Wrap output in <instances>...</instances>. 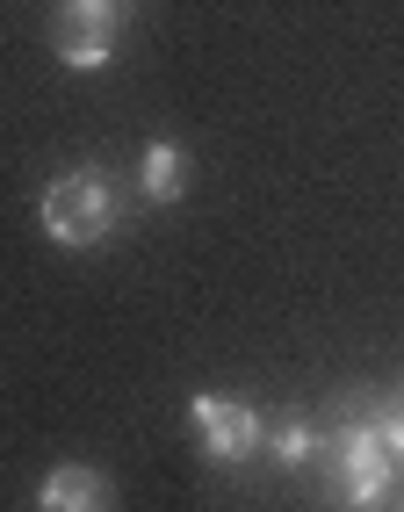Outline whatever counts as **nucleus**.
Here are the masks:
<instances>
[{"label":"nucleus","instance_id":"obj_3","mask_svg":"<svg viewBox=\"0 0 404 512\" xmlns=\"http://www.w3.org/2000/svg\"><path fill=\"white\" fill-rule=\"evenodd\" d=\"M188 426H195V440H202V455H210V462H246V455L267 448L260 412L239 404V397H195L188 404Z\"/></svg>","mask_w":404,"mask_h":512},{"label":"nucleus","instance_id":"obj_1","mask_svg":"<svg viewBox=\"0 0 404 512\" xmlns=\"http://www.w3.org/2000/svg\"><path fill=\"white\" fill-rule=\"evenodd\" d=\"M44 217V238L51 246H101V238L116 231V181L101 174V166H73V174H58L37 202Z\"/></svg>","mask_w":404,"mask_h":512},{"label":"nucleus","instance_id":"obj_2","mask_svg":"<svg viewBox=\"0 0 404 512\" xmlns=\"http://www.w3.org/2000/svg\"><path fill=\"white\" fill-rule=\"evenodd\" d=\"M123 22H130V0H65L58 8V58L73 73H101L123 51Z\"/></svg>","mask_w":404,"mask_h":512},{"label":"nucleus","instance_id":"obj_6","mask_svg":"<svg viewBox=\"0 0 404 512\" xmlns=\"http://www.w3.org/2000/svg\"><path fill=\"white\" fill-rule=\"evenodd\" d=\"M181 188H188V152L174 138H152L145 159H138V195L145 202H181Z\"/></svg>","mask_w":404,"mask_h":512},{"label":"nucleus","instance_id":"obj_9","mask_svg":"<svg viewBox=\"0 0 404 512\" xmlns=\"http://www.w3.org/2000/svg\"><path fill=\"white\" fill-rule=\"evenodd\" d=\"M397 512H404V505H397Z\"/></svg>","mask_w":404,"mask_h":512},{"label":"nucleus","instance_id":"obj_8","mask_svg":"<svg viewBox=\"0 0 404 512\" xmlns=\"http://www.w3.org/2000/svg\"><path fill=\"white\" fill-rule=\"evenodd\" d=\"M383 426V448H390V462L404 469V412H390V419H376Z\"/></svg>","mask_w":404,"mask_h":512},{"label":"nucleus","instance_id":"obj_7","mask_svg":"<svg viewBox=\"0 0 404 512\" xmlns=\"http://www.w3.org/2000/svg\"><path fill=\"white\" fill-rule=\"evenodd\" d=\"M267 455L296 469V462H311V455H318V433L303 426V419H289V426H275V433H267Z\"/></svg>","mask_w":404,"mask_h":512},{"label":"nucleus","instance_id":"obj_5","mask_svg":"<svg viewBox=\"0 0 404 512\" xmlns=\"http://www.w3.org/2000/svg\"><path fill=\"white\" fill-rule=\"evenodd\" d=\"M37 512H109V476L87 462H58L37 484Z\"/></svg>","mask_w":404,"mask_h":512},{"label":"nucleus","instance_id":"obj_4","mask_svg":"<svg viewBox=\"0 0 404 512\" xmlns=\"http://www.w3.org/2000/svg\"><path fill=\"white\" fill-rule=\"evenodd\" d=\"M390 476H397V462H390V448H383V426H376V419L354 426V433L340 440V491H347V505H354V512L383 505Z\"/></svg>","mask_w":404,"mask_h":512}]
</instances>
